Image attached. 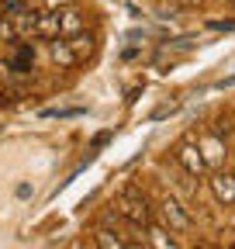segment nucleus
<instances>
[{"label":"nucleus","instance_id":"nucleus-1","mask_svg":"<svg viewBox=\"0 0 235 249\" xmlns=\"http://www.w3.org/2000/svg\"><path fill=\"white\" fill-rule=\"evenodd\" d=\"M118 214L128 218L135 229H145L149 225V201H145L142 194H135V191H125L121 197H118Z\"/></svg>","mask_w":235,"mask_h":249},{"label":"nucleus","instance_id":"nucleus-2","mask_svg":"<svg viewBox=\"0 0 235 249\" xmlns=\"http://www.w3.org/2000/svg\"><path fill=\"white\" fill-rule=\"evenodd\" d=\"M173 160H176V166H180L187 177L208 173V163H204V156H201V145H194V142H180L176 152H173Z\"/></svg>","mask_w":235,"mask_h":249},{"label":"nucleus","instance_id":"nucleus-3","mask_svg":"<svg viewBox=\"0 0 235 249\" xmlns=\"http://www.w3.org/2000/svg\"><path fill=\"white\" fill-rule=\"evenodd\" d=\"M159 218H163V225H166L169 232H190V229H194L190 214L184 211V204L176 201V197H166V201L159 204Z\"/></svg>","mask_w":235,"mask_h":249},{"label":"nucleus","instance_id":"nucleus-4","mask_svg":"<svg viewBox=\"0 0 235 249\" xmlns=\"http://www.w3.org/2000/svg\"><path fill=\"white\" fill-rule=\"evenodd\" d=\"M4 14H7V21L14 24L17 35H28V31H35V18H38V11H32L28 4H4Z\"/></svg>","mask_w":235,"mask_h":249},{"label":"nucleus","instance_id":"nucleus-5","mask_svg":"<svg viewBox=\"0 0 235 249\" xmlns=\"http://www.w3.org/2000/svg\"><path fill=\"white\" fill-rule=\"evenodd\" d=\"M211 191H215L218 201L235 204V173H215L211 177Z\"/></svg>","mask_w":235,"mask_h":249},{"label":"nucleus","instance_id":"nucleus-6","mask_svg":"<svg viewBox=\"0 0 235 249\" xmlns=\"http://www.w3.org/2000/svg\"><path fill=\"white\" fill-rule=\"evenodd\" d=\"M35 35H45V38H63L59 35V14L55 11H42L35 18Z\"/></svg>","mask_w":235,"mask_h":249},{"label":"nucleus","instance_id":"nucleus-7","mask_svg":"<svg viewBox=\"0 0 235 249\" xmlns=\"http://www.w3.org/2000/svg\"><path fill=\"white\" fill-rule=\"evenodd\" d=\"M94 242H97V249H128V242L118 235L114 229H107V225L94 229Z\"/></svg>","mask_w":235,"mask_h":249},{"label":"nucleus","instance_id":"nucleus-8","mask_svg":"<svg viewBox=\"0 0 235 249\" xmlns=\"http://www.w3.org/2000/svg\"><path fill=\"white\" fill-rule=\"evenodd\" d=\"M80 31H83V18H80V11L76 7H69V11H63V14H59V35H80Z\"/></svg>","mask_w":235,"mask_h":249},{"label":"nucleus","instance_id":"nucleus-9","mask_svg":"<svg viewBox=\"0 0 235 249\" xmlns=\"http://www.w3.org/2000/svg\"><path fill=\"white\" fill-rule=\"evenodd\" d=\"M49 49H52V59L59 62V66H73V62H80V59H76V52L69 49V42H66V38H52V45H49Z\"/></svg>","mask_w":235,"mask_h":249},{"label":"nucleus","instance_id":"nucleus-10","mask_svg":"<svg viewBox=\"0 0 235 249\" xmlns=\"http://www.w3.org/2000/svg\"><path fill=\"white\" fill-rule=\"evenodd\" d=\"M201 152H204V163H218L221 160V142H218V135H208V139H204L201 142Z\"/></svg>","mask_w":235,"mask_h":249},{"label":"nucleus","instance_id":"nucleus-11","mask_svg":"<svg viewBox=\"0 0 235 249\" xmlns=\"http://www.w3.org/2000/svg\"><path fill=\"white\" fill-rule=\"evenodd\" d=\"M149 242L156 249H180V246L173 242V232L169 229H149Z\"/></svg>","mask_w":235,"mask_h":249},{"label":"nucleus","instance_id":"nucleus-12","mask_svg":"<svg viewBox=\"0 0 235 249\" xmlns=\"http://www.w3.org/2000/svg\"><path fill=\"white\" fill-rule=\"evenodd\" d=\"M66 42H69V49L76 52V59H83V52H90V49H94V38H90V35H83V31H80V35H69Z\"/></svg>","mask_w":235,"mask_h":249},{"label":"nucleus","instance_id":"nucleus-13","mask_svg":"<svg viewBox=\"0 0 235 249\" xmlns=\"http://www.w3.org/2000/svg\"><path fill=\"white\" fill-rule=\"evenodd\" d=\"M76 0H45V11H59V7H73Z\"/></svg>","mask_w":235,"mask_h":249},{"label":"nucleus","instance_id":"nucleus-14","mask_svg":"<svg viewBox=\"0 0 235 249\" xmlns=\"http://www.w3.org/2000/svg\"><path fill=\"white\" fill-rule=\"evenodd\" d=\"M180 4H184V7H197V4H201V0H180Z\"/></svg>","mask_w":235,"mask_h":249}]
</instances>
